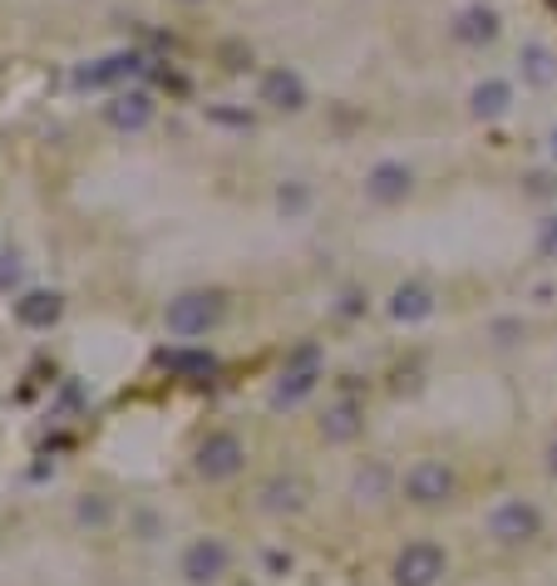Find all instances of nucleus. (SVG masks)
Returning <instances> with one entry per match:
<instances>
[{
  "instance_id": "1",
  "label": "nucleus",
  "mask_w": 557,
  "mask_h": 586,
  "mask_svg": "<svg viewBox=\"0 0 557 586\" xmlns=\"http://www.w3.org/2000/svg\"><path fill=\"white\" fill-rule=\"evenodd\" d=\"M223 291H183L178 296V301H168V330H173V335H207V330H213L217 321H223Z\"/></svg>"
},
{
  "instance_id": "2",
  "label": "nucleus",
  "mask_w": 557,
  "mask_h": 586,
  "mask_svg": "<svg viewBox=\"0 0 557 586\" xmlns=\"http://www.w3.org/2000/svg\"><path fill=\"white\" fill-rule=\"evenodd\" d=\"M317 380H321V345H297L287 355V370H281V380H277V390H271V404L277 409H291V404H301L311 390H317Z\"/></svg>"
},
{
  "instance_id": "3",
  "label": "nucleus",
  "mask_w": 557,
  "mask_h": 586,
  "mask_svg": "<svg viewBox=\"0 0 557 586\" xmlns=\"http://www.w3.org/2000/svg\"><path fill=\"white\" fill-rule=\"evenodd\" d=\"M538 532H543V513L533 503H523V498H503L489 513V537L503 542V547H528Z\"/></svg>"
},
{
  "instance_id": "4",
  "label": "nucleus",
  "mask_w": 557,
  "mask_h": 586,
  "mask_svg": "<svg viewBox=\"0 0 557 586\" xmlns=\"http://www.w3.org/2000/svg\"><path fill=\"white\" fill-rule=\"evenodd\" d=\"M444 567H449V557L439 542H405L390 577H395V586H435L444 577Z\"/></svg>"
},
{
  "instance_id": "5",
  "label": "nucleus",
  "mask_w": 557,
  "mask_h": 586,
  "mask_svg": "<svg viewBox=\"0 0 557 586\" xmlns=\"http://www.w3.org/2000/svg\"><path fill=\"white\" fill-rule=\"evenodd\" d=\"M405 498L415 508H444L454 498V468L439 464V458H419L405 473Z\"/></svg>"
},
{
  "instance_id": "6",
  "label": "nucleus",
  "mask_w": 557,
  "mask_h": 586,
  "mask_svg": "<svg viewBox=\"0 0 557 586\" xmlns=\"http://www.w3.org/2000/svg\"><path fill=\"white\" fill-rule=\"evenodd\" d=\"M227 562H233V552H227V542L217 537H197L183 547V557H178V572H183L188 586H213L227 577Z\"/></svg>"
},
{
  "instance_id": "7",
  "label": "nucleus",
  "mask_w": 557,
  "mask_h": 586,
  "mask_svg": "<svg viewBox=\"0 0 557 586\" xmlns=\"http://www.w3.org/2000/svg\"><path fill=\"white\" fill-rule=\"evenodd\" d=\"M242 464H247V449H242L237 434L217 429V434H207V439L197 444V473H203L207 483H223V478L242 473Z\"/></svg>"
},
{
  "instance_id": "8",
  "label": "nucleus",
  "mask_w": 557,
  "mask_h": 586,
  "mask_svg": "<svg viewBox=\"0 0 557 586\" xmlns=\"http://www.w3.org/2000/svg\"><path fill=\"white\" fill-rule=\"evenodd\" d=\"M257 99L267 104V109H277V114H297V109H307V79H301L297 70H267L261 74V89H257Z\"/></svg>"
},
{
  "instance_id": "9",
  "label": "nucleus",
  "mask_w": 557,
  "mask_h": 586,
  "mask_svg": "<svg viewBox=\"0 0 557 586\" xmlns=\"http://www.w3.org/2000/svg\"><path fill=\"white\" fill-rule=\"evenodd\" d=\"M409 188H415V173H409L405 163H395V158H390V163H375L371 178H365V198L381 202V207H395V202H405Z\"/></svg>"
},
{
  "instance_id": "10",
  "label": "nucleus",
  "mask_w": 557,
  "mask_h": 586,
  "mask_svg": "<svg viewBox=\"0 0 557 586\" xmlns=\"http://www.w3.org/2000/svg\"><path fill=\"white\" fill-rule=\"evenodd\" d=\"M361 429H365V409L355 399H335L331 409L321 414L325 444H351V439H361Z\"/></svg>"
},
{
  "instance_id": "11",
  "label": "nucleus",
  "mask_w": 557,
  "mask_h": 586,
  "mask_svg": "<svg viewBox=\"0 0 557 586\" xmlns=\"http://www.w3.org/2000/svg\"><path fill=\"white\" fill-rule=\"evenodd\" d=\"M60 311H65V301H60L55 291H25L15 301V321L25 330H50L60 321Z\"/></svg>"
},
{
  "instance_id": "12",
  "label": "nucleus",
  "mask_w": 557,
  "mask_h": 586,
  "mask_svg": "<svg viewBox=\"0 0 557 586\" xmlns=\"http://www.w3.org/2000/svg\"><path fill=\"white\" fill-rule=\"evenodd\" d=\"M104 119L114 129H143L153 119V99L143 89H129V94H114V104H104Z\"/></svg>"
},
{
  "instance_id": "13",
  "label": "nucleus",
  "mask_w": 557,
  "mask_h": 586,
  "mask_svg": "<svg viewBox=\"0 0 557 586\" xmlns=\"http://www.w3.org/2000/svg\"><path fill=\"white\" fill-rule=\"evenodd\" d=\"M257 503H261V513H297L301 503H307V483L301 478H267L261 483V493H257Z\"/></svg>"
},
{
  "instance_id": "14",
  "label": "nucleus",
  "mask_w": 557,
  "mask_h": 586,
  "mask_svg": "<svg viewBox=\"0 0 557 586\" xmlns=\"http://www.w3.org/2000/svg\"><path fill=\"white\" fill-rule=\"evenodd\" d=\"M390 316H395V321H405V326L425 321V316H435V291H429V286H419V281L395 286V296H390Z\"/></svg>"
},
{
  "instance_id": "15",
  "label": "nucleus",
  "mask_w": 557,
  "mask_h": 586,
  "mask_svg": "<svg viewBox=\"0 0 557 586\" xmlns=\"http://www.w3.org/2000/svg\"><path fill=\"white\" fill-rule=\"evenodd\" d=\"M454 40H459V45H489V40H499V15H493L489 6H469V10H459V20H454Z\"/></svg>"
},
{
  "instance_id": "16",
  "label": "nucleus",
  "mask_w": 557,
  "mask_h": 586,
  "mask_svg": "<svg viewBox=\"0 0 557 586\" xmlns=\"http://www.w3.org/2000/svg\"><path fill=\"white\" fill-rule=\"evenodd\" d=\"M159 365L178 380H213L217 375V360L207 355V350H163Z\"/></svg>"
},
{
  "instance_id": "17",
  "label": "nucleus",
  "mask_w": 557,
  "mask_h": 586,
  "mask_svg": "<svg viewBox=\"0 0 557 586\" xmlns=\"http://www.w3.org/2000/svg\"><path fill=\"white\" fill-rule=\"evenodd\" d=\"M513 104V84L503 79H483L474 94H469V109H474V119H503Z\"/></svg>"
},
{
  "instance_id": "18",
  "label": "nucleus",
  "mask_w": 557,
  "mask_h": 586,
  "mask_svg": "<svg viewBox=\"0 0 557 586\" xmlns=\"http://www.w3.org/2000/svg\"><path fill=\"white\" fill-rule=\"evenodd\" d=\"M139 70V55H114V60H99L94 70H79V84L84 89H104V84H119Z\"/></svg>"
},
{
  "instance_id": "19",
  "label": "nucleus",
  "mask_w": 557,
  "mask_h": 586,
  "mask_svg": "<svg viewBox=\"0 0 557 586\" xmlns=\"http://www.w3.org/2000/svg\"><path fill=\"white\" fill-rule=\"evenodd\" d=\"M523 79L528 84H553L557 79V60L548 45H523Z\"/></svg>"
},
{
  "instance_id": "20",
  "label": "nucleus",
  "mask_w": 557,
  "mask_h": 586,
  "mask_svg": "<svg viewBox=\"0 0 557 586\" xmlns=\"http://www.w3.org/2000/svg\"><path fill=\"white\" fill-rule=\"evenodd\" d=\"M307 202H311V193H307L301 183H287V188L277 193V207H281V212H291V217H297V212H307Z\"/></svg>"
},
{
  "instance_id": "21",
  "label": "nucleus",
  "mask_w": 557,
  "mask_h": 586,
  "mask_svg": "<svg viewBox=\"0 0 557 586\" xmlns=\"http://www.w3.org/2000/svg\"><path fill=\"white\" fill-rule=\"evenodd\" d=\"M385 483H390V473H385L381 464H371V473H361V478H355V493H361V498L371 493V498H375V493H385Z\"/></svg>"
},
{
  "instance_id": "22",
  "label": "nucleus",
  "mask_w": 557,
  "mask_h": 586,
  "mask_svg": "<svg viewBox=\"0 0 557 586\" xmlns=\"http://www.w3.org/2000/svg\"><path fill=\"white\" fill-rule=\"evenodd\" d=\"M79 518L94 522V528H104V522H109V503H99V498H84V503H79Z\"/></svg>"
},
{
  "instance_id": "23",
  "label": "nucleus",
  "mask_w": 557,
  "mask_h": 586,
  "mask_svg": "<svg viewBox=\"0 0 557 586\" xmlns=\"http://www.w3.org/2000/svg\"><path fill=\"white\" fill-rule=\"evenodd\" d=\"M15 281H20V257H15V252H6V257H0V291H10Z\"/></svg>"
},
{
  "instance_id": "24",
  "label": "nucleus",
  "mask_w": 557,
  "mask_h": 586,
  "mask_svg": "<svg viewBox=\"0 0 557 586\" xmlns=\"http://www.w3.org/2000/svg\"><path fill=\"white\" fill-rule=\"evenodd\" d=\"M538 257H557V217L543 222V232H538Z\"/></svg>"
},
{
  "instance_id": "25",
  "label": "nucleus",
  "mask_w": 557,
  "mask_h": 586,
  "mask_svg": "<svg viewBox=\"0 0 557 586\" xmlns=\"http://www.w3.org/2000/svg\"><path fill=\"white\" fill-rule=\"evenodd\" d=\"M528 183H533L528 193H538V198H553V193H557V183H553V178H543V173H538V178H528Z\"/></svg>"
},
{
  "instance_id": "26",
  "label": "nucleus",
  "mask_w": 557,
  "mask_h": 586,
  "mask_svg": "<svg viewBox=\"0 0 557 586\" xmlns=\"http://www.w3.org/2000/svg\"><path fill=\"white\" fill-rule=\"evenodd\" d=\"M341 311H345V316H355V311H361V296H355V291H345V301H341Z\"/></svg>"
},
{
  "instance_id": "27",
  "label": "nucleus",
  "mask_w": 557,
  "mask_h": 586,
  "mask_svg": "<svg viewBox=\"0 0 557 586\" xmlns=\"http://www.w3.org/2000/svg\"><path fill=\"white\" fill-rule=\"evenodd\" d=\"M548 468H553V473H557V439H553V449H548Z\"/></svg>"
},
{
  "instance_id": "28",
  "label": "nucleus",
  "mask_w": 557,
  "mask_h": 586,
  "mask_svg": "<svg viewBox=\"0 0 557 586\" xmlns=\"http://www.w3.org/2000/svg\"><path fill=\"white\" fill-rule=\"evenodd\" d=\"M548 153H553V163H557V129H553V138H548Z\"/></svg>"
},
{
  "instance_id": "29",
  "label": "nucleus",
  "mask_w": 557,
  "mask_h": 586,
  "mask_svg": "<svg viewBox=\"0 0 557 586\" xmlns=\"http://www.w3.org/2000/svg\"><path fill=\"white\" fill-rule=\"evenodd\" d=\"M242 586H247V582H242Z\"/></svg>"
}]
</instances>
